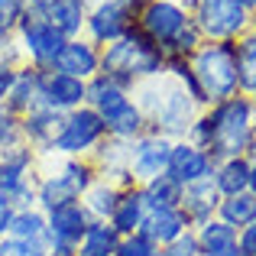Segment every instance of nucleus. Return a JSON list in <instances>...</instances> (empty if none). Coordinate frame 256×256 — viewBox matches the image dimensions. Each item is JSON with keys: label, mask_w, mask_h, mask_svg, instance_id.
Returning <instances> with one entry per match:
<instances>
[{"label": "nucleus", "mask_w": 256, "mask_h": 256, "mask_svg": "<svg viewBox=\"0 0 256 256\" xmlns=\"http://www.w3.org/2000/svg\"><path fill=\"white\" fill-rule=\"evenodd\" d=\"M6 237H20V240H32V244H46V211L32 208H16L10 220V234Z\"/></svg>", "instance_id": "32"}, {"label": "nucleus", "mask_w": 256, "mask_h": 256, "mask_svg": "<svg viewBox=\"0 0 256 256\" xmlns=\"http://www.w3.org/2000/svg\"><path fill=\"white\" fill-rule=\"evenodd\" d=\"M253 30H256V13H253Z\"/></svg>", "instance_id": "51"}, {"label": "nucleus", "mask_w": 256, "mask_h": 256, "mask_svg": "<svg viewBox=\"0 0 256 256\" xmlns=\"http://www.w3.org/2000/svg\"><path fill=\"white\" fill-rule=\"evenodd\" d=\"M175 4H178V6H185V10H188V13H192V10H194V6H198V0H175Z\"/></svg>", "instance_id": "46"}, {"label": "nucleus", "mask_w": 256, "mask_h": 256, "mask_svg": "<svg viewBox=\"0 0 256 256\" xmlns=\"http://www.w3.org/2000/svg\"><path fill=\"white\" fill-rule=\"evenodd\" d=\"M143 198H146V204H166V208H178V201H182V185L172 178L169 172H162V175H152L150 182H143Z\"/></svg>", "instance_id": "33"}, {"label": "nucleus", "mask_w": 256, "mask_h": 256, "mask_svg": "<svg viewBox=\"0 0 256 256\" xmlns=\"http://www.w3.org/2000/svg\"><path fill=\"white\" fill-rule=\"evenodd\" d=\"M26 13H30V4H26V0H0V30L16 32V26L23 23Z\"/></svg>", "instance_id": "37"}, {"label": "nucleus", "mask_w": 256, "mask_h": 256, "mask_svg": "<svg viewBox=\"0 0 256 256\" xmlns=\"http://www.w3.org/2000/svg\"><path fill=\"white\" fill-rule=\"evenodd\" d=\"M120 4H126V6H133V10H140V6H146L150 0H120Z\"/></svg>", "instance_id": "45"}, {"label": "nucleus", "mask_w": 256, "mask_h": 256, "mask_svg": "<svg viewBox=\"0 0 256 256\" xmlns=\"http://www.w3.org/2000/svg\"><path fill=\"white\" fill-rule=\"evenodd\" d=\"M250 192L256 194V162H253V169H250Z\"/></svg>", "instance_id": "47"}, {"label": "nucleus", "mask_w": 256, "mask_h": 256, "mask_svg": "<svg viewBox=\"0 0 256 256\" xmlns=\"http://www.w3.org/2000/svg\"><path fill=\"white\" fill-rule=\"evenodd\" d=\"M13 39H16L20 52H23V62L32 65V68H39V72L56 68L58 52H62L65 42H68V39H65L62 32H58L56 26L49 23V20L39 16V13H32V10L26 13L23 23L16 26Z\"/></svg>", "instance_id": "9"}, {"label": "nucleus", "mask_w": 256, "mask_h": 256, "mask_svg": "<svg viewBox=\"0 0 256 256\" xmlns=\"http://www.w3.org/2000/svg\"><path fill=\"white\" fill-rule=\"evenodd\" d=\"M91 162H94V169H98V178L117 182L120 188L136 185V182L130 178V143H124V140L107 136L104 143L94 150Z\"/></svg>", "instance_id": "18"}, {"label": "nucleus", "mask_w": 256, "mask_h": 256, "mask_svg": "<svg viewBox=\"0 0 256 256\" xmlns=\"http://www.w3.org/2000/svg\"><path fill=\"white\" fill-rule=\"evenodd\" d=\"M204 42H208V39L201 36V30L194 26V20H192V23H188L185 30L178 32V39H175V42L169 46V52H166V56H182V58H192V56H194V52H198Z\"/></svg>", "instance_id": "35"}, {"label": "nucleus", "mask_w": 256, "mask_h": 256, "mask_svg": "<svg viewBox=\"0 0 256 256\" xmlns=\"http://www.w3.org/2000/svg\"><path fill=\"white\" fill-rule=\"evenodd\" d=\"M133 91H126L124 84H117L110 75H104V72H98V75L88 82L84 88V104L94 107L98 114H107L114 104H120V100H126Z\"/></svg>", "instance_id": "27"}, {"label": "nucleus", "mask_w": 256, "mask_h": 256, "mask_svg": "<svg viewBox=\"0 0 256 256\" xmlns=\"http://www.w3.org/2000/svg\"><path fill=\"white\" fill-rule=\"evenodd\" d=\"M237 75H240V94L256 98V30H246L237 39Z\"/></svg>", "instance_id": "30"}, {"label": "nucleus", "mask_w": 256, "mask_h": 256, "mask_svg": "<svg viewBox=\"0 0 256 256\" xmlns=\"http://www.w3.org/2000/svg\"><path fill=\"white\" fill-rule=\"evenodd\" d=\"M117 246H120V234L107 220H91V227H88V234L82 237L75 256H114Z\"/></svg>", "instance_id": "29"}, {"label": "nucleus", "mask_w": 256, "mask_h": 256, "mask_svg": "<svg viewBox=\"0 0 256 256\" xmlns=\"http://www.w3.org/2000/svg\"><path fill=\"white\" fill-rule=\"evenodd\" d=\"M253 104H256V98H253Z\"/></svg>", "instance_id": "52"}, {"label": "nucleus", "mask_w": 256, "mask_h": 256, "mask_svg": "<svg viewBox=\"0 0 256 256\" xmlns=\"http://www.w3.org/2000/svg\"><path fill=\"white\" fill-rule=\"evenodd\" d=\"M23 117L20 114H13L10 107H0V152L4 150H10V146H16V143H23Z\"/></svg>", "instance_id": "34"}, {"label": "nucleus", "mask_w": 256, "mask_h": 256, "mask_svg": "<svg viewBox=\"0 0 256 256\" xmlns=\"http://www.w3.org/2000/svg\"><path fill=\"white\" fill-rule=\"evenodd\" d=\"M39 78L42 72L32 68V65H20L16 68V78H13V88H10V98H6V107L13 114H30L32 107H39Z\"/></svg>", "instance_id": "26"}, {"label": "nucleus", "mask_w": 256, "mask_h": 256, "mask_svg": "<svg viewBox=\"0 0 256 256\" xmlns=\"http://www.w3.org/2000/svg\"><path fill=\"white\" fill-rule=\"evenodd\" d=\"M143 218H146L143 188H140V185H130V188H124V192H120V201H117V208H114V214H110V220H107V224H110L120 237H130V234H136L140 227H143Z\"/></svg>", "instance_id": "22"}, {"label": "nucleus", "mask_w": 256, "mask_h": 256, "mask_svg": "<svg viewBox=\"0 0 256 256\" xmlns=\"http://www.w3.org/2000/svg\"><path fill=\"white\" fill-rule=\"evenodd\" d=\"M240 4H244V6H246L250 13H256V0H240Z\"/></svg>", "instance_id": "48"}, {"label": "nucleus", "mask_w": 256, "mask_h": 256, "mask_svg": "<svg viewBox=\"0 0 256 256\" xmlns=\"http://www.w3.org/2000/svg\"><path fill=\"white\" fill-rule=\"evenodd\" d=\"M88 227H91V214L82 201L46 211V246H49V253H75Z\"/></svg>", "instance_id": "12"}, {"label": "nucleus", "mask_w": 256, "mask_h": 256, "mask_svg": "<svg viewBox=\"0 0 256 256\" xmlns=\"http://www.w3.org/2000/svg\"><path fill=\"white\" fill-rule=\"evenodd\" d=\"M188 23H192V13L175 0H150L146 6L136 10V30L146 39H152L162 52H169V46L178 39V32Z\"/></svg>", "instance_id": "10"}, {"label": "nucleus", "mask_w": 256, "mask_h": 256, "mask_svg": "<svg viewBox=\"0 0 256 256\" xmlns=\"http://www.w3.org/2000/svg\"><path fill=\"white\" fill-rule=\"evenodd\" d=\"M107 124V136L114 140H124V143H133L136 136H143L146 130H150V124H146V114L140 110V104L133 100V94L126 100H120V104H114L107 114H100Z\"/></svg>", "instance_id": "20"}, {"label": "nucleus", "mask_w": 256, "mask_h": 256, "mask_svg": "<svg viewBox=\"0 0 256 256\" xmlns=\"http://www.w3.org/2000/svg\"><path fill=\"white\" fill-rule=\"evenodd\" d=\"M120 192H124V188H120L117 182H107V178L94 182L82 198V204L88 208L91 220H110L114 208H117V201H120Z\"/></svg>", "instance_id": "28"}, {"label": "nucleus", "mask_w": 256, "mask_h": 256, "mask_svg": "<svg viewBox=\"0 0 256 256\" xmlns=\"http://www.w3.org/2000/svg\"><path fill=\"white\" fill-rule=\"evenodd\" d=\"M133 100L146 114L150 133H159L166 140H185L192 124H194V117L201 114V107L185 94V88L169 75L143 82L133 91Z\"/></svg>", "instance_id": "2"}, {"label": "nucleus", "mask_w": 256, "mask_h": 256, "mask_svg": "<svg viewBox=\"0 0 256 256\" xmlns=\"http://www.w3.org/2000/svg\"><path fill=\"white\" fill-rule=\"evenodd\" d=\"M136 26V10L120 0H91V10L84 20V36L94 46H110L117 39H124L126 32Z\"/></svg>", "instance_id": "11"}, {"label": "nucleus", "mask_w": 256, "mask_h": 256, "mask_svg": "<svg viewBox=\"0 0 256 256\" xmlns=\"http://www.w3.org/2000/svg\"><path fill=\"white\" fill-rule=\"evenodd\" d=\"M26 4H30V10H32V13H39V16H42V13L49 10L56 0H26Z\"/></svg>", "instance_id": "43"}, {"label": "nucleus", "mask_w": 256, "mask_h": 256, "mask_svg": "<svg viewBox=\"0 0 256 256\" xmlns=\"http://www.w3.org/2000/svg\"><path fill=\"white\" fill-rule=\"evenodd\" d=\"M39 166H42V156L30 143H16L4 150L0 152V194H6L16 208H32Z\"/></svg>", "instance_id": "7"}, {"label": "nucleus", "mask_w": 256, "mask_h": 256, "mask_svg": "<svg viewBox=\"0 0 256 256\" xmlns=\"http://www.w3.org/2000/svg\"><path fill=\"white\" fill-rule=\"evenodd\" d=\"M10 42H13V32H4V30H0V52H4Z\"/></svg>", "instance_id": "44"}, {"label": "nucleus", "mask_w": 256, "mask_h": 256, "mask_svg": "<svg viewBox=\"0 0 256 256\" xmlns=\"http://www.w3.org/2000/svg\"><path fill=\"white\" fill-rule=\"evenodd\" d=\"M218 204H220V192L214 188L211 178L192 182V185L182 188L178 208H182V214L188 218L192 227H201V224H208L211 218H218Z\"/></svg>", "instance_id": "19"}, {"label": "nucleus", "mask_w": 256, "mask_h": 256, "mask_svg": "<svg viewBox=\"0 0 256 256\" xmlns=\"http://www.w3.org/2000/svg\"><path fill=\"white\" fill-rule=\"evenodd\" d=\"M156 250L159 246L150 244V240L136 230V234H130V237H120V246H117L114 256H156Z\"/></svg>", "instance_id": "38"}, {"label": "nucleus", "mask_w": 256, "mask_h": 256, "mask_svg": "<svg viewBox=\"0 0 256 256\" xmlns=\"http://www.w3.org/2000/svg\"><path fill=\"white\" fill-rule=\"evenodd\" d=\"M84 88H88V82H82V78H72L65 72L49 68L39 78V104L56 114L78 110L84 104Z\"/></svg>", "instance_id": "14"}, {"label": "nucleus", "mask_w": 256, "mask_h": 256, "mask_svg": "<svg viewBox=\"0 0 256 256\" xmlns=\"http://www.w3.org/2000/svg\"><path fill=\"white\" fill-rule=\"evenodd\" d=\"M100 72L124 84L126 91H136L143 82L166 75V52L133 26L124 39L100 49Z\"/></svg>", "instance_id": "3"}, {"label": "nucleus", "mask_w": 256, "mask_h": 256, "mask_svg": "<svg viewBox=\"0 0 256 256\" xmlns=\"http://www.w3.org/2000/svg\"><path fill=\"white\" fill-rule=\"evenodd\" d=\"M107 140V124L94 107L82 104L78 110L62 114L56 140L49 143V150L42 152V159H91L94 150Z\"/></svg>", "instance_id": "6"}, {"label": "nucleus", "mask_w": 256, "mask_h": 256, "mask_svg": "<svg viewBox=\"0 0 256 256\" xmlns=\"http://www.w3.org/2000/svg\"><path fill=\"white\" fill-rule=\"evenodd\" d=\"M52 166H39L36 175V208L56 211L62 204H75L98 182V169L91 159H46Z\"/></svg>", "instance_id": "4"}, {"label": "nucleus", "mask_w": 256, "mask_h": 256, "mask_svg": "<svg viewBox=\"0 0 256 256\" xmlns=\"http://www.w3.org/2000/svg\"><path fill=\"white\" fill-rule=\"evenodd\" d=\"M13 214H16V204H13L6 194H0V237H6L10 234V220Z\"/></svg>", "instance_id": "41"}, {"label": "nucleus", "mask_w": 256, "mask_h": 256, "mask_svg": "<svg viewBox=\"0 0 256 256\" xmlns=\"http://www.w3.org/2000/svg\"><path fill=\"white\" fill-rule=\"evenodd\" d=\"M156 256H172V253L169 250H156Z\"/></svg>", "instance_id": "49"}, {"label": "nucleus", "mask_w": 256, "mask_h": 256, "mask_svg": "<svg viewBox=\"0 0 256 256\" xmlns=\"http://www.w3.org/2000/svg\"><path fill=\"white\" fill-rule=\"evenodd\" d=\"M172 256H201V246H198V234H194V227H188L182 237H175L169 246H166Z\"/></svg>", "instance_id": "39"}, {"label": "nucleus", "mask_w": 256, "mask_h": 256, "mask_svg": "<svg viewBox=\"0 0 256 256\" xmlns=\"http://www.w3.org/2000/svg\"><path fill=\"white\" fill-rule=\"evenodd\" d=\"M198 234L201 256H240L237 250V230L230 224H224L220 218H211L208 224L194 227Z\"/></svg>", "instance_id": "25"}, {"label": "nucleus", "mask_w": 256, "mask_h": 256, "mask_svg": "<svg viewBox=\"0 0 256 256\" xmlns=\"http://www.w3.org/2000/svg\"><path fill=\"white\" fill-rule=\"evenodd\" d=\"M175 140H166L159 133L146 130L143 136H136L130 143V178L136 185L150 182L152 175H162L166 166H169V152H172Z\"/></svg>", "instance_id": "13"}, {"label": "nucleus", "mask_w": 256, "mask_h": 256, "mask_svg": "<svg viewBox=\"0 0 256 256\" xmlns=\"http://www.w3.org/2000/svg\"><path fill=\"white\" fill-rule=\"evenodd\" d=\"M192 20L208 42H237L246 30H253V13L240 0H198Z\"/></svg>", "instance_id": "8"}, {"label": "nucleus", "mask_w": 256, "mask_h": 256, "mask_svg": "<svg viewBox=\"0 0 256 256\" xmlns=\"http://www.w3.org/2000/svg\"><path fill=\"white\" fill-rule=\"evenodd\" d=\"M198 143L214 162L230 156H246V150L256 140V104L246 94H234V98L211 104L194 117L188 136Z\"/></svg>", "instance_id": "1"}, {"label": "nucleus", "mask_w": 256, "mask_h": 256, "mask_svg": "<svg viewBox=\"0 0 256 256\" xmlns=\"http://www.w3.org/2000/svg\"><path fill=\"white\" fill-rule=\"evenodd\" d=\"M250 169L253 162L246 156H230V159H220L214 162V188L220 192V198H230V194H240V192H250Z\"/></svg>", "instance_id": "23"}, {"label": "nucleus", "mask_w": 256, "mask_h": 256, "mask_svg": "<svg viewBox=\"0 0 256 256\" xmlns=\"http://www.w3.org/2000/svg\"><path fill=\"white\" fill-rule=\"evenodd\" d=\"M192 75L198 78L204 91L208 107L240 94V75H237V42H204L192 58Z\"/></svg>", "instance_id": "5"}, {"label": "nucleus", "mask_w": 256, "mask_h": 256, "mask_svg": "<svg viewBox=\"0 0 256 256\" xmlns=\"http://www.w3.org/2000/svg\"><path fill=\"white\" fill-rule=\"evenodd\" d=\"M56 72H65L72 78H82V82H91L100 72V46H94L88 36H75L62 46L56 58Z\"/></svg>", "instance_id": "17"}, {"label": "nucleus", "mask_w": 256, "mask_h": 256, "mask_svg": "<svg viewBox=\"0 0 256 256\" xmlns=\"http://www.w3.org/2000/svg\"><path fill=\"white\" fill-rule=\"evenodd\" d=\"M237 250L240 256H256V220L237 230Z\"/></svg>", "instance_id": "40"}, {"label": "nucleus", "mask_w": 256, "mask_h": 256, "mask_svg": "<svg viewBox=\"0 0 256 256\" xmlns=\"http://www.w3.org/2000/svg\"><path fill=\"white\" fill-rule=\"evenodd\" d=\"M13 78H16V68H13V65H4V62H0V107L6 104V98H10Z\"/></svg>", "instance_id": "42"}, {"label": "nucleus", "mask_w": 256, "mask_h": 256, "mask_svg": "<svg viewBox=\"0 0 256 256\" xmlns=\"http://www.w3.org/2000/svg\"><path fill=\"white\" fill-rule=\"evenodd\" d=\"M188 227H192V224H188V218L182 214V208L146 204V218H143L140 234H143L150 244H156L159 250H166V246H169L175 237H182Z\"/></svg>", "instance_id": "16"}, {"label": "nucleus", "mask_w": 256, "mask_h": 256, "mask_svg": "<svg viewBox=\"0 0 256 256\" xmlns=\"http://www.w3.org/2000/svg\"><path fill=\"white\" fill-rule=\"evenodd\" d=\"M218 218L224 220V224H230L234 230L253 224L256 220V194L253 192H240V194H230V198H220Z\"/></svg>", "instance_id": "31"}, {"label": "nucleus", "mask_w": 256, "mask_h": 256, "mask_svg": "<svg viewBox=\"0 0 256 256\" xmlns=\"http://www.w3.org/2000/svg\"><path fill=\"white\" fill-rule=\"evenodd\" d=\"M88 10H91V0H56L42 16L49 20L65 39H75V36H84Z\"/></svg>", "instance_id": "24"}, {"label": "nucleus", "mask_w": 256, "mask_h": 256, "mask_svg": "<svg viewBox=\"0 0 256 256\" xmlns=\"http://www.w3.org/2000/svg\"><path fill=\"white\" fill-rule=\"evenodd\" d=\"M49 256H75V253H49Z\"/></svg>", "instance_id": "50"}, {"label": "nucleus", "mask_w": 256, "mask_h": 256, "mask_svg": "<svg viewBox=\"0 0 256 256\" xmlns=\"http://www.w3.org/2000/svg\"><path fill=\"white\" fill-rule=\"evenodd\" d=\"M166 172H169L172 178L185 188V185H192V182L211 178V175H214V159L208 156L198 143H192V140H175Z\"/></svg>", "instance_id": "15"}, {"label": "nucleus", "mask_w": 256, "mask_h": 256, "mask_svg": "<svg viewBox=\"0 0 256 256\" xmlns=\"http://www.w3.org/2000/svg\"><path fill=\"white\" fill-rule=\"evenodd\" d=\"M0 256H49V246L20 237H0Z\"/></svg>", "instance_id": "36"}, {"label": "nucleus", "mask_w": 256, "mask_h": 256, "mask_svg": "<svg viewBox=\"0 0 256 256\" xmlns=\"http://www.w3.org/2000/svg\"><path fill=\"white\" fill-rule=\"evenodd\" d=\"M58 124H62V114H56V110H49V107H32L30 114H23V143H30L32 150L42 156L46 150H49V143L56 140V133H58Z\"/></svg>", "instance_id": "21"}]
</instances>
